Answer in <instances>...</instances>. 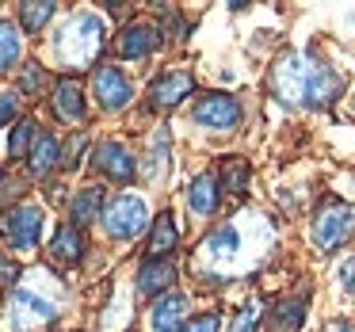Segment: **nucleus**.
I'll use <instances>...</instances> for the list:
<instances>
[{
	"mask_svg": "<svg viewBox=\"0 0 355 332\" xmlns=\"http://www.w3.org/2000/svg\"><path fill=\"white\" fill-rule=\"evenodd\" d=\"M271 85H275L279 100L298 103V107H324L336 100L340 92V73L321 65L309 54H283L271 69Z\"/></svg>",
	"mask_w": 355,
	"mask_h": 332,
	"instance_id": "nucleus-1",
	"label": "nucleus"
},
{
	"mask_svg": "<svg viewBox=\"0 0 355 332\" xmlns=\"http://www.w3.org/2000/svg\"><path fill=\"white\" fill-rule=\"evenodd\" d=\"M100 46H103V24L96 16H88V12H77V16L62 27V35L54 39L58 62L69 65V69H85L88 62H96Z\"/></svg>",
	"mask_w": 355,
	"mask_h": 332,
	"instance_id": "nucleus-2",
	"label": "nucleus"
},
{
	"mask_svg": "<svg viewBox=\"0 0 355 332\" xmlns=\"http://www.w3.org/2000/svg\"><path fill=\"white\" fill-rule=\"evenodd\" d=\"M352 233H355V207L329 199L321 210H317V218H313V245H317V252H332V248H340Z\"/></svg>",
	"mask_w": 355,
	"mask_h": 332,
	"instance_id": "nucleus-3",
	"label": "nucleus"
},
{
	"mask_svg": "<svg viewBox=\"0 0 355 332\" xmlns=\"http://www.w3.org/2000/svg\"><path fill=\"white\" fill-rule=\"evenodd\" d=\"M0 233L16 252H31L39 245V233H42V207L35 202H16L0 214Z\"/></svg>",
	"mask_w": 355,
	"mask_h": 332,
	"instance_id": "nucleus-4",
	"label": "nucleus"
},
{
	"mask_svg": "<svg viewBox=\"0 0 355 332\" xmlns=\"http://www.w3.org/2000/svg\"><path fill=\"white\" fill-rule=\"evenodd\" d=\"M100 218H103V229L115 241H130L149 225V210L138 195H119V199H111L107 210H100Z\"/></svg>",
	"mask_w": 355,
	"mask_h": 332,
	"instance_id": "nucleus-5",
	"label": "nucleus"
},
{
	"mask_svg": "<svg viewBox=\"0 0 355 332\" xmlns=\"http://www.w3.org/2000/svg\"><path fill=\"white\" fill-rule=\"evenodd\" d=\"M8 317H12L16 329H24V324H50L58 317V306L50 298H42V294L19 286V290H12V298H8Z\"/></svg>",
	"mask_w": 355,
	"mask_h": 332,
	"instance_id": "nucleus-6",
	"label": "nucleus"
},
{
	"mask_svg": "<svg viewBox=\"0 0 355 332\" xmlns=\"http://www.w3.org/2000/svg\"><path fill=\"white\" fill-rule=\"evenodd\" d=\"M195 123L207 130H233L241 123V103L230 92H210L195 103Z\"/></svg>",
	"mask_w": 355,
	"mask_h": 332,
	"instance_id": "nucleus-7",
	"label": "nucleus"
},
{
	"mask_svg": "<svg viewBox=\"0 0 355 332\" xmlns=\"http://www.w3.org/2000/svg\"><path fill=\"white\" fill-rule=\"evenodd\" d=\"M202 260L210 263V268H230V263L241 260V229L233 222L218 225L214 233H210L207 241H202Z\"/></svg>",
	"mask_w": 355,
	"mask_h": 332,
	"instance_id": "nucleus-8",
	"label": "nucleus"
},
{
	"mask_svg": "<svg viewBox=\"0 0 355 332\" xmlns=\"http://www.w3.org/2000/svg\"><path fill=\"white\" fill-rule=\"evenodd\" d=\"M134 88L130 80L123 77V73L115 69V65H103V69H96V100H100L103 111H123L126 103H130Z\"/></svg>",
	"mask_w": 355,
	"mask_h": 332,
	"instance_id": "nucleus-9",
	"label": "nucleus"
},
{
	"mask_svg": "<svg viewBox=\"0 0 355 332\" xmlns=\"http://www.w3.org/2000/svg\"><path fill=\"white\" fill-rule=\"evenodd\" d=\"M195 88V77L187 69H172L164 77H157L149 85V107H176L180 100H187Z\"/></svg>",
	"mask_w": 355,
	"mask_h": 332,
	"instance_id": "nucleus-10",
	"label": "nucleus"
},
{
	"mask_svg": "<svg viewBox=\"0 0 355 332\" xmlns=\"http://www.w3.org/2000/svg\"><path fill=\"white\" fill-rule=\"evenodd\" d=\"M92 164L107 180H115V184H130L134 180V157L126 153V146H119V141H103V146L96 149Z\"/></svg>",
	"mask_w": 355,
	"mask_h": 332,
	"instance_id": "nucleus-11",
	"label": "nucleus"
},
{
	"mask_svg": "<svg viewBox=\"0 0 355 332\" xmlns=\"http://www.w3.org/2000/svg\"><path fill=\"white\" fill-rule=\"evenodd\" d=\"M157 46H161V27H153V24H130L119 35V58H126V62L149 58Z\"/></svg>",
	"mask_w": 355,
	"mask_h": 332,
	"instance_id": "nucleus-12",
	"label": "nucleus"
},
{
	"mask_svg": "<svg viewBox=\"0 0 355 332\" xmlns=\"http://www.w3.org/2000/svg\"><path fill=\"white\" fill-rule=\"evenodd\" d=\"M184 313H187V298L180 290H168V294H161V298L153 302L149 324H153V332H180Z\"/></svg>",
	"mask_w": 355,
	"mask_h": 332,
	"instance_id": "nucleus-13",
	"label": "nucleus"
},
{
	"mask_svg": "<svg viewBox=\"0 0 355 332\" xmlns=\"http://www.w3.org/2000/svg\"><path fill=\"white\" fill-rule=\"evenodd\" d=\"M54 115L65 123H85V88L77 77H62L54 88Z\"/></svg>",
	"mask_w": 355,
	"mask_h": 332,
	"instance_id": "nucleus-14",
	"label": "nucleus"
},
{
	"mask_svg": "<svg viewBox=\"0 0 355 332\" xmlns=\"http://www.w3.org/2000/svg\"><path fill=\"white\" fill-rule=\"evenodd\" d=\"M172 279H176V263L172 260H146L141 271H138V294L161 298V294L172 286Z\"/></svg>",
	"mask_w": 355,
	"mask_h": 332,
	"instance_id": "nucleus-15",
	"label": "nucleus"
},
{
	"mask_svg": "<svg viewBox=\"0 0 355 332\" xmlns=\"http://www.w3.org/2000/svg\"><path fill=\"white\" fill-rule=\"evenodd\" d=\"M180 245V229L176 218L164 210V214L153 218V229H149V260H168V252Z\"/></svg>",
	"mask_w": 355,
	"mask_h": 332,
	"instance_id": "nucleus-16",
	"label": "nucleus"
},
{
	"mask_svg": "<svg viewBox=\"0 0 355 332\" xmlns=\"http://www.w3.org/2000/svg\"><path fill=\"white\" fill-rule=\"evenodd\" d=\"M50 256H54V263H80L85 237H80L77 225H58L54 237H50Z\"/></svg>",
	"mask_w": 355,
	"mask_h": 332,
	"instance_id": "nucleus-17",
	"label": "nucleus"
},
{
	"mask_svg": "<svg viewBox=\"0 0 355 332\" xmlns=\"http://www.w3.org/2000/svg\"><path fill=\"white\" fill-rule=\"evenodd\" d=\"M58 157H62V141H58V134H35V146L31 153H27V168H31V176H42V172H50L58 164Z\"/></svg>",
	"mask_w": 355,
	"mask_h": 332,
	"instance_id": "nucleus-18",
	"label": "nucleus"
},
{
	"mask_svg": "<svg viewBox=\"0 0 355 332\" xmlns=\"http://www.w3.org/2000/svg\"><path fill=\"white\" fill-rule=\"evenodd\" d=\"M218 195H222V187H218V176H210V172H202V176H195V184L187 187V207L195 210V214H214L218 207Z\"/></svg>",
	"mask_w": 355,
	"mask_h": 332,
	"instance_id": "nucleus-19",
	"label": "nucleus"
},
{
	"mask_svg": "<svg viewBox=\"0 0 355 332\" xmlns=\"http://www.w3.org/2000/svg\"><path fill=\"white\" fill-rule=\"evenodd\" d=\"M100 207H103V187H80L77 199H73V207H69L73 225L96 222V218H100Z\"/></svg>",
	"mask_w": 355,
	"mask_h": 332,
	"instance_id": "nucleus-20",
	"label": "nucleus"
},
{
	"mask_svg": "<svg viewBox=\"0 0 355 332\" xmlns=\"http://www.w3.org/2000/svg\"><path fill=\"white\" fill-rule=\"evenodd\" d=\"M302 321H306V302L302 298H283L271 309V324H275L279 332H298Z\"/></svg>",
	"mask_w": 355,
	"mask_h": 332,
	"instance_id": "nucleus-21",
	"label": "nucleus"
},
{
	"mask_svg": "<svg viewBox=\"0 0 355 332\" xmlns=\"http://www.w3.org/2000/svg\"><path fill=\"white\" fill-rule=\"evenodd\" d=\"M19 50H24V35L12 19H0V73H8L19 62Z\"/></svg>",
	"mask_w": 355,
	"mask_h": 332,
	"instance_id": "nucleus-22",
	"label": "nucleus"
},
{
	"mask_svg": "<svg viewBox=\"0 0 355 332\" xmlns=\"http://www.w3.org/2000/svg\"><path fill=\"white\" fill-rule=\"evenodd\" d=\"M54 12H58V4L54 0H35V4H19V24H24V31L27 35H39L42 27L54 19Z\"/></svg>",
	"mask_w": 355,
	"mask_h": 332,
	"instance_id": "nucleus-23",
	"label": "nucleus"
},
{
	"mask_svg": "<svg viewBox=\"0 0 355 332\" xmlns=\"http://www.w3.org/2000/svg\"><path fill=\"white\" fill-rule=\"evenodd\" d=\"M168 130H157L153 134V141H149V157H146V176L149 180H161L164 172H168Z\"/></svg>",
	"mask_w": 355,
	"mask_h": 332,
	"instance_id": "nucleus-24",
	"label": "nucleus"
},
{
	"mask_svg": "<svg viewBox=\"0 0 355 332\" xmlns=\"http://www.w3.org/2000/svg\"><path fill=\"white\" fill-rule=\"evenodd\" d=\"M35 119H16V126H12V138H8V157L12 161H24V153H31L35 146Z\"/></svg>",
	"mask_w": 355,
	"mask_h": 332,
	"instance_id": "nucleus-25",
	"label": "nucleus"
},
{
	"mask_svg": "<svg viewBox=\"0 0 355 332\" xmlns=\"http://www.w3.org/2000/svg\"><path fill=\"white\" fill-rule=\"evenodd\" d=\"M248 184V164L241 161V157H230V161L222 164V180H218V187H225V191L241 195Z\"/></svg>",
	"mask_w": 355,
	"mask_h": 332,
	"instance_id": "nucleus-26",
	"label": "nucleus"
},
{
	"mask_svg": "<svg viewBox=\"0 0 355 332\" xmlns=\"http://www.w3.org/2000/svg\"><path fill=\"white\" fill-rule=\"evenodd\" d=\"M256 324H260V306L248 302V306H241V313H237V321H233L230 332H256Z\"/></svg>",
	"mask_w": 355,
	"mask_h": 332,
	"instance_id": "nucleus-27",
	"label": "nucleus"
},
{
	"mask_svg": "<svg viewBox=\"0 0 355 332\" xmlns=\"http://www.w3.org/2000/svg\"><path fill=\"white\" fill-rule=\"evenodd\" d=\"M42 80H46V77H42V65L39 62H27V69L19 73V88H24L27 96H35L42 88Z\"/></svg>",
	"mask_w": 355,
	"mask_h": 332,
	"instance_id": "nucleus-28",
	"label": "nucleus"
},
{
	"mask_svg": "<svg viewBox=\"0 0 355 332\" xmlns=\"http://www.w3.org/2000/svg\"><path fill=\"white\" fill-rule=\"evenodd\" d=\"M85 146H88V138H85V134H73V138H69V146H62V153H65V168H77V164H80V153H85Z\"/></svg>",
	"mask_w": 355,
	"mask_h": 332,
	"instance_id": "nucleus-29",
	"label": "nucleus"
},
{
	"mask_svg": "<svg viewBox=\"0 0 355 332\" xmlns=\"http://www.w3.org/2000/svg\"><path fill=\"white\" fill-rule=\"evenodd\" d=\"M16 115H19V96L16 92H0V126L16 123Z\"/></svg>",
	"mask_w": 355,
	"mask_h": 332,
	"instance_id": "nucleus-30",
	"label": "nucleus"
},
{
	"mask_svg": "<svg viewBox=\"0 0 355 332\" xmlns=\"http://www.w3.org/2000/svg\"><path fill=\"white\" fill-rule=\"evenodd\" d=\"M180 332H218V313H202V317H195L191 324H184Z\"/></svg>",
	"mask_w": 355,
	"mask_h": 332,
	"instance_id": "nucleus-31",
	"label": "nucleus"
},
{
	"mask_svg": "<svg viewBox=\"0 0 355 332\" xmlns=\"http://www.w3.org/2000/svg\"><path fill=\"white\" fill-rule=\"evenodd\" d=\"M340 286H344V290L355 298V256H352V260L340 263Z\"/></svg>",
	"mask_w": 355,
	"mask_h": 332,
	"instance_id": "nucleus-32",
	"label": "nucleus"
},
{
	"mask_svg": "<svg viewBox=\"0 0 355 332\" xmlns=\"http://www.w3.org/2000/svg\"><path fill=\"white\" fill-rule=\"evenodd\" d=\"M16 275H19V271L12 268L8 260H0V283H12V279H16Z\"/></svg>",
	"mask_w": 355,
	"mask_h": 332,
	"instance_id": "nucleus-33",
	"label": "nucleus"
},
{
	"mask_svg": "<svg viewBox=\"0 0 355 332\" xmlns=\"http://www.w3.org/2000/svg\"><path fill=\"white\" fill-rule=\"evenodd\" d=\"M329 332H355V324H347V321H332V324H329Z\"/></svg>",
	"mask_w": 355,
	"mask_h": 332,
	"instance_id": "nucleus-34",
	"label": "nucleus"
}]
</instances>
